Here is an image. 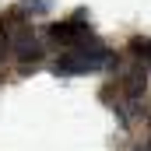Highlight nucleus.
<instances>
[{"mask_svg":"<svg viewBox=\"0 0 151 151\" xmlns=\"http://www.w3.org/2000/svg\"><path fill=\"white\" fill-rule=\"evenodd\" d=\"M134 49L144 56V63H148V70H151V39H148V42H141V39H137V42H134Z\"/></svg>","mask_w":151,"mask_h":151,"instance_id":"39448f33","label":"nucleus"},{"mask_svg":"<svg viewBox=\"0 0 151 151\" xmlns=\"http://www.w3.org/2000/svg\"><path fill=\"white\" fill-rule=\"evenodd\" d=\"M116 56L113 49H106L102 42H95V39H88V42H81V46H70L67 53H60V60H56V74H91V70H102V67H109Z\"/></svg>","mask_w":151,"mask_h":151,"instance_id":"f257e3e1","label":"nucleus"},{"mask_svg":"<svg viewBox=\"0 0 151 151\" xmlns=\"http://www.w3.org/2000/svg\"><path fill=\"white\" fill-rule=\"evenodd\" d=\"M144 88H148L144 67H127V70H123V91H127V99H130L134 106L144 99Z\"/></svg>","mask_w":151,"mask_h":151,"instance_id":"20e7f679","label":"nucleus"},{"mask_svg":"<svg viewBox=\"0 0 151 151\" xmlns=\"http://www.w3.org/2000/svg\"><path fill=\"white\" fill-rule=\"evenodd\" d=\"M49 39L70 49V46H81V42H88V39H91V32H88L84 18H70V21H56V25L49 28Z\"/></svg>","mask_w":151,"mask_h":151,"instance_id":"f03ea898","label":"nucleus"},{"mask_svg":"<svg viewBox=\"0 0 151 151\" xmlns=\"http://www.w3.org/2000/svg\"><path fill=\"white\" fill-rule=\"evenodd\" d=\"M148 151H151V141H148Z\"/></svg>","mask_w":151,"mask_h":151,"instance_id":"423d86ee","label":"nucleus"},{"mask_svg":"<svg viewBox=\"0 0 151 151\" xmlns=\"http://www.w3.org/2000/svg\"><path fill=\"white\" fill-rule=\"evenodd\" d=\"M11 53L21 60V63H35L39 56H42V42L32 28H18L14 35H11Z\"/></svg>","mask_w":151,"mask_h":151,"instance_id":"7ed1b4c3","label":"nucleus"}]
</instances>
